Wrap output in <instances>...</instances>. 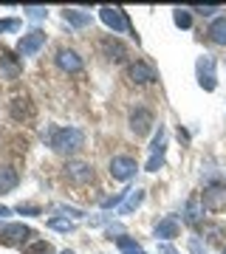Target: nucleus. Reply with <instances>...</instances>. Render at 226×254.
<instances>
[{"mask_svg":"<svg viewBox=\"0 0 226 254\" xmlns=\"http://www.w3.org/2000/svg\"><path fill=\"white\" fill-rule=\"evenodd\" d=\"M63 254H74V252H63Z\"/></svg>","mask_w":226,"mask_h":254,"instance_id":"34","label":"nucleus"},{"mask_svg":"<svg viewBox=\"0 0 226 254\" xmlns=\"http://www.w3.org/2000/svg\"><path fill=\"white\" fill-rule=\"evenodd\" d=\"M204 206L209 212H221L226 206V187H207V192H204Z\"/></svg>","mask_w":226,"mask_h":254,"instance_id":"12","label":"nucleus"},{"mask_svg":"<svg viewBox=\"0 0 226 254\" xmlns=\"http://www.w3.org/2000/svg\"><path fill=\"white\" fill-rule=\"evenodd\" d=\"M6 215H9V209H6V206H0V218H6Z\"/></svg>","mask_w":226,"mask_h":254,"instance_id":"33","label":"nucleus"},{"mask_svg":"<svg viewBox=\"0 0 226 254\" xmlns=\"http://www.w3.org/2000/svg\"><path fill=\"white\" fill-rule=\"evenodd\" d=\"M155 254H178L175 249H172L170 243H158V249H155Z\"/></svg>","mask_w":226,"mask_h":254,"instance_id":"32","label":"nucleus"},{"mask_svg":"<svg viewBox=\"0 0 226 254\" xmlns=\"http://www.w3.org/2000/svg\"><path fill=\"white\" fill-rule=\"evenodd\" d=\"M127 76H130V82H136V85H147V82L158 79V76H155V71L147 63H133L130 68H127Z\"/></svg>","mask_w":226,"mask_h":254,"instance_id":"11","label":"nucleus"},{"mask_svg":"<svg viewBox=\"0 0 226 254\" xmlns=\"http://www.w3.org/2000/svg\"><path fill=\"white\" fill-rule=\"evenodd\" d=\"M85 147V133L79 127H60L51 133V150L60 155H74Z\"/></svg>","mask_w":226,"mask_h":254,"instance_id":"1","label":"nucleus"},{"mask_svg":"<svg viewBox=\"0 0 226 254\" xmlns=\"http://www.w3.org/2000/svg\"><path fill=\"white\" fill-rule=\"evenodd\" d=\"M150 125H153V113L147 108H136L130 113V127H133L136 136H145L147 130H150Z\"/></svg>","mask_w":226,"mask_h":254,"instance_id":"10","label":"nucleus"},{"mask_svg":"<svg viewBox=\"0 0 226 254\" xmlns=\"http://www.w3.org/2000/svg\"><path fill=\"white\" fill-rule=\"evenodd\" d=\"M65 178L74 184H90L93 181V167L85 161H68L65 164Z\"/></svg>","mask_w":226,"mask_h":254,"instance_id":"8","label":"nucleus"},{"mask_svg":"<svg viewBox=\"0 0 226 254\" xmlns=\"http://www.w3.org/2000/svg\"><path fill=\"white\" fill-rule=\"evenodd\" d=\"M178 218L175 215H167V218H161L158 223H155V240L161 237V240H172V237H178Z\"/></svg>","mask_w":226,"mask_h":254,"instance_id":"13","label":"nucleus"},{"mask_svg":"<svg viewBox=\"0 0 226 254\" xmlns=\"http://www.w3.org/2000/svg\"><path fill=\"white\" fill-rule=\"evenodd\" d=\"M136 173H139V167L130 155H113L110 158V175L116 181H130V178H136Z\"/></svg>","mask_w":226,"mask_h":254,"instance_id":"5","label":"nucleus"},{"mask_svg":"<svg viewBox=\"0 0 226 254\" xmlns=\"http://www.w3.org/2000/svg\"><path fill=\"white\" fill-rule=\"evenodd\" d=\"M0 76H3V79H17L20 76V65L14 63V57L0 54Z\"/></svg>","mask_w":226,"mask_h":254,"instance_id":"18","label":"nucleus"},{"mask_svg":"<svg viewBox=\"0 0 226 254\" xmlns=\"http://www.w3.org/2000/svg\"><path fill=\"white\" fill-rule=\"evenodd\" d=\"M102 51H105L110 60H116V63H122V60L127 57L125 46H122V43H116V40H102Z\"/></svg>","mask_w":226,"mask_h":254,"instance_id":"20","label":"nucleus"},{"mask_svg":"<svg viewBox=\"0 0 226 254\" xmlns=\"http://www.w3.org/2000/svg\"><path fill=\"white\" fill-rule=\"evenodd\" d=\"M119 243V249H122V254H145V249L136 243L133 237H127V235H122V237H113Z\"/></svg>","mask_w":226,"mask_h":254,"instance_id":"21","label":"nucleus"},{"mask_svg":"<svg viewBox=\"0 0 226 254\" xmlns=\"http://www.w3.org/2000/svg\"><path fill=\"white\" fill-rule=\"evenodd\" d=\"M17 212L20 215H43V209L34 206V203H17Z\"/></svg>","mask_w":226,"mask_h":254,"instance_id":"29","label":"nucleus"},{"mask_svg":"<svg viewBox=\"0 0 226 254\" xmlns=\"http://www.w3.org/2000/svg\"><path fill=\"white\" fill-rule=\"evenodd\" d=\"M142 200H145V192L142 190H130L127 192V198H125V203L119 206V215H133L136 209L142 206Z\"/></svg>","mask_w":226,"mask_h":254,"instance_id":"15","label":"nucleus"},{"mask_svg":"<svg viewBox=\"0 0 226 254\" xmlns=\"http://www.w3.org/2000/svg\"><path fill=\"white\" fill-rule=\"evenodd\" d=\"M20 184V175L14 167H0V192H11Z\"/></svg>","mask_w":226,"mask_h":254,"instance_id":"16","label":"nucleus"},{"mask_svg":"<svg viewBox=\"0 0 226 254\" xmlns=\"http://www.w3.org/2000/svg\"><path fill=\"white\" fill-rule=\"evenodd\" d=\"M221 254H226V249H224V252H221Z\"/></svg>","mask_w":226,"mask_h":254,"instance_id":"35","label":"nucleus"},{"mask_svg":"<svg viewBox=\"0 0 226 254\" xmlns=\"http://www.w3.org/2000/svg\"><path fill=\"white\" fill-rule=\"evenodd\" d=\"M43 46H45V31H43V28H31L28 34L20 37L17 54H20V57H34Z\"/></svg>","mask_w":226,"mask_h":254,"instance_id":"4","label":"nucleus"},{"mask_svg":"<svg viewBox=\"0 0 226 254\" xmlns=\"http://www.w3.org/2000/svg\"><path fill=\"white\" fill-rule=\"evenodd\" d=\"M190 252H192V254H209V249L201 243L198 237H190Z\"/></svg>","mask_w":226,"mask_h":254,"instance_id":"30","label":"nucleus"},{"mask_svg":"<svg viewBox=\"0 0 226 254\" xmlns=\"http://www.w3.org/2000/svg\"><path fill=\"white\" fill-rule=\"evenodd\" d=\"M63 17H65V23H68V26H74V28H85V26H90V14H88V11L65 9V11H63Z\"/></svg>","mask_w":226,"mask_h":254,"instance_id":"17","label":"nucleus"},{"mask_svg":"<svg viewBox=\"0 0 226 254\" xmlns=\"http://www.w3.org/2000/svg\"><path fill=\"white\" fill-rule=\"evenodd\" d=\"M0 237H3V243L9 246H17V243H26L34 237V232L23 223H6V226H0Z\"/></svg>","mask_w":226,"mask_h":254,"instance_id":"7","label":"nucleus"},{"mask_svg":"<svg viewBox=\"0 0 226 254\" xmlns=\"http://www.w3.org/2000/svg\"><path fill=\"white\" fill-rule=\"evenodd\" d=\"M201 232H204L209 240H218V237H224V226H221V223H204V226H201Z\"/></svg>","mask_w":226,"mask_h":254,"instance_id":"24","label":"nucleus"},{"mask_svg":"<svg viewBox=\"0 0 226 254\" xmlns=\"http://www.w3.org/2000/svg\"><path fill=\"white\" fill-rule=\"evenodd\" d=\"M48 229H54V232H65V235H68V232L76 229V223L68 220V218H51V220H48Z\"/></svg>","mask_w":226,"mask_h":254,"instance_id":"22","label":"nucleus"},{"mask_svg":"<svg viewBox=\"0 0 226 254\" xmlns=\"http://www.w3.org/2000/svg\"><path fill=\"white\" fill-rule=\"evenodd\" d=\"M204 198H198V195H192L190 200H187V209H184V220H187V223H192V226H195V223H201V215H204Z\"/></svg>","mask_w":226,"mask_h":254,"instance_id":"14","label":"nucleus"},{"mask_svg":"<svg viewBox=\"0 0 226 254\" xmlns=\"http://www.w3.org/2000/svg\"><path fill=\"white\" fill-rule=\"evenodd\" d=\"M209 40L218 46H226V17H215L209 26Z\"/></svg>","mask_w":226,"mask_h":254,"instance_id":"19","label":"nucleus"},{"mask_svg":"<svg viewBox=\"0 0 226 254\" xmlns=\"http://www.w3.org/2000/svg\"><path fill=\"white\" fill-rule=\"evenodd\" d=\"M164 155H167V133L164 127H158V133L153 138V147H150V158H147V173H158L164 167Z\"/></svg>","mask_w":226,"mask_h":254,"instance_id":"2","label":"nucleus"},{"mask_svg":"<svg viewBox=\"0 0 226 254\" xmlns=\"http://www.w3.org/2000/svg\"><path fill=\"white\" fill-rule=\"evenodd\" d=\"M57 65L68 73H76V71H82V57L76 51H71V48H60L57 51Z\"/></svg>","mask_w":226,"mask_h":254,"instance_id":"9","label":"nucleus"},{"mask_svg":"<svg viewBox=\"0 0 226 254\" xmlns=\"http://www.w3.org/2000/svg\"><path fill=\"white\" fill-rule=\"evenodd\" d=\"M127 192H130V190H125V192H116V195H110V198H105V200H102V209L122 206V203H125V198H127Z\"/></svg>","mask_w":226,"mask_h":254,"instance_id":"26","label":"nucleus"},{"mask_svg":"<svg viewBox=\"0 0 226 254\" xmlns=\"http://www.w3.org/2000/svg\"><path fill=\"white\" fill-rule=\"evenodd\" d=\"M99 17H102V23L113 31V34H122V31H127L130 28V23H127V17H125V11L122 9H113V6H102L99 9Z\"/></svg>","mask_w":226,"mask_h":254,"instance_id":"6","label":"nucleus"},{"mask_svg":"<svg viewBox=\"0 0 226 254\" xmlns=\"http://www.w3.org/2000/svg\"><path fill=\"white\" fill-rule=\"evenodd\" d=\"M26 17H31V20H43L45 14H48V11H45V6H26Z\"/></svg>","mask_w":226,"mask_h":254,"instance_id":"28","label":"nucleus"},{"mask_svg":"<svg viewBox=\"0 0 226 254\" xmlns=\"http://www.w3.org/2000/svg\"><path fill=\"white\" fill-rule=\"evenodd\" d=\"M26 254H54V249H51V243H45V240H37V243H31L26 249Z\"/></svg>","mask_w":226,"mask_h":254,"instance_id":"25","label":"nucleus"},{"mask_svg":"<svg viewBox=\"0 0 226 254\" xmlns=\"http://www.w3.org/2000/svg\"><path fill=\"white\" fill-rule=\"evenodd\" d=\"M172 20H175V26H178V28H190L192 26L190 9H175V11H172Z\"/></svg>","mask_w":226,"mask_h":254,"instance_id":"23","label":"nucleus"},{"mask_svg":"<svg viewBox=\"0 0 226 254\" xmlns=\"http://www.w3.org/2000/svg\"><path fill=\"white\" fill-rule=\"evenodd\" d=\"M20 26H23V20H20V17H9V20H0V34H3V31H17Z\"/></svg>","mask_w":226,"mask_h":254,"instance_id":"27","label":"nucleus"},{"mask_svg":"<svg viewBox=\"0 0 226 254\" xmlns=\"http://www.w3.org/2000/svg\"><path fill=\"white\" fill-rule=\"evenodd\" d=\"M195 11H198V14H204V17H212V14H215V11H221V9H218V6H198Z\"/></svg>","mask_w":226,"mask_h":254,"instance_id":"31","label":"nucleus"},{"mask_svg":"<svg viewBox=\"0 0 226 254\" xmlns=\"http://www.w3.org/2000/svg\"><path fill=\"white\" fill-rule=\"evenodd\" d=\"M195 73H198V85L204 91H215L218 88V76H215V60L212 57H198V63H195Z\"/></svg>","mask_w":226,"mask_h":254,"instance_id":"3","label":"nucleus"}]
</instances>
